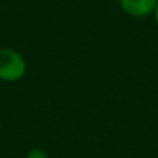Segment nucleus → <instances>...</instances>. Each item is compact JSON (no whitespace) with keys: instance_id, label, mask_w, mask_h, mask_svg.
Wrapping results in <instances>:
<instances>
[{"instance_id":"nucleus-3","label":"nucleus","mask_w":158,"mask_h":158,"mask_svg":"<svg viewBox=\"0 0 158 158\" xmlns=\"http://www.w3.org/2000/svg\"><path fill=\"white\" fill-rule=\"evenodd\" d=\"M27 158H49V154L46 153L44 150L39 147H35V148H31L27 154Z\"/></svg>"},{"instance_id":"nucleus-1","label":"nucleus","mask_w":158,"mask_h":158,"mask_svg":"<svg viewBox=\"0 0 158 158\" xmlns=\"http://www.w3.org/2000/svg\"><path fill=\"white\" fill-rule=\"evenodd\" d=\"M27 64L18 52L13 49L0 50V79L4 82H17L25 75Z\"/></svg>"},{"instance_id":"nucleus-2","label":"nucleus","mask_w":158,"mask_h":158,"mask_svg":"<svg viewBox=\"0 0 158 158\" xmlns=\"http://www.w3.org/2000/svg\"><path fill=\"white\" fill-rule=\"evenodd\" d=\"M157 6V0H121V7L126 14L132 17H142L150 15L154 13Z\"/></svg>"},{"instance_id":"nucleus-4","label":"nucleus","mask_w":158,"mask_h":158,"mask_svg":"<svg viewBox=\"0 0 158 158\" xmlns=\"http://www.w3.org/2000/svg\"><path fill=\"white\" fill-rule=\"evenodd\" d=\"M154 17H156V21L158 24V0H157V6H156V10H154Z\"/></svg>"}]
</instances>
